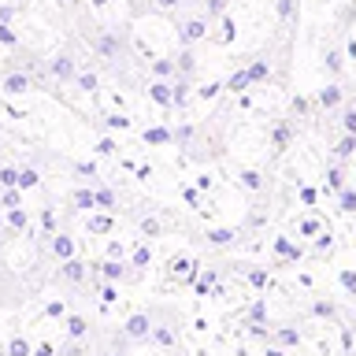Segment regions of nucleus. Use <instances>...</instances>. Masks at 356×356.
<instances>
[{
    "mask_svg": "<svg viewBox=\"0 0 356 356\" xmlns=\"http://www.w3.org/2000/svg\"><path fill=\"white\" fill-rule=\"evenodd\" d=\"M30 89V78L26 74H11L8 82H4V93H26Z\"/></svg>",
    "mask_w": 356,
    "mask_h": 356,
    "instance_id": "f257e3e1",
    "label": "nucleus"
},
{
    "mask_svg": "<svg viewBox=\"0 0 356 356\" xmlns=\"http://www.w3.org/2000/svg\"><path fill=\"white\" fill-rule=\"evenodd\" d=\"M52 249H56V256H63V260H71V252H74V245H71V238H63V234H60V238H56V241H52Z\"/></svg>",
    "mask_w": 356,
    "mask_h": 356,
    "instance_id": "f03ea898",
    "label": "nucleus"
},
{
    "mask_svg": "<svg viewBox=\"0 0 356 356\" xmlns=\"http://www.w3.org/2000/svg\"><path fill=\"white\" fill-rule=\"evenodd\" d=\"M74 204H78V208H93V204H97V193L82 189V193H74Z\"/></svg>",
    "mask_w": 356,
    "mask_h": 356,
    "instance_id": "7ed1b4c3",
    "label": "nucleus"
},
{
    "mask_svg": "<svg viewBox=\"0 0 356 356\" xmlns=\"http://www.w3.org/2000/svg\"><path fill=\"white\" fill-rule=\"evenodd\" d=\"M0 186H19V171H15V167H4V171H0Z\"/></svg>",
    "mask_w": 356,
    "mask_h": 356,
    "instance_id": "20e7f679",
    "label": "nucleus"
},
{
    "mask_svg": "<svg viewBox=\"0 0 356 356\" xmlns=\"http://www.w3.org/2000/svg\"><path fill=\"white\" fill-rule=\"evenodd\" d=\"M8 353H11V356H30V345L22 341V338H15V341L8 345Z\"/></svg>",
    "mask_w": 356,
    "mask_h": 356,
    "instance_id": "39448f33",
    "label": "nucleus"
},
{
    "mask_svg": "<svg viewBox=\"0 0 356 356\" xmlns=\"http://www.w3.org/2000/svg\"><path fill=\"white\" fill-rule=\"evenodd\" d=\"M127 330H130V334H145V330H149V323H145V316H134Z\"/></svg>",
    "mask_w": 356,
    "mask_h": 356,
    "instance_id": "423d86ee",
    "label": "nucleus"
},
{
    "mask_svg": "<svg viewBox=\"0 0 356 356\" xmlns=\"http://www.w3.org/2000/svg\"><path fill=\"white\" fill-rule=\"evenodd\" d=\"M63 275H67V278H82V264L67 260V267H63Z\"/></svg>",
    "mask_w": 356,
    "mask_h": 356,
    "instance_id": "0eeeda50",
    "label": "nucleus"
},
{
    "mask_svg": "<svg viewBox=\"0 0 356 356\" xmlns=\"http://www.w3.org/2000/svg\"><path fill=\"white\" fill-rule=\"evenodd\" d=\"M8 222H11V227H26V216H22L19 208H11V216H8Z\"/></svg>",
    "mask_w": 356,
    "mask_h": 356,
    "instance_id": "6e6552de",
    "label": "nucleus"
},
{
    "mask_svg": "<svg viewBox=\"0 0 356 356\" xmlns=\"http://www.w3.org/2000/svg\"><path fill=\"white\" fill-rule=\"evenodd\" d=\"M19 186H38V171H22L19 175Z\"/></svg>",
    "mask_w": 356,
    "mask_h": 356,
    "instance_id": "1a4fd4ad",
    "label": "nucleus"
},
{
    "mask_svg": "<svg viewBox=\"0 0 356 356\" xmlns=\"http://www.w3.org/2000/svg\"><path fill=\"white\" fill-rule=\"evenodd\" d=\"M52 71L60 74V78H67V74H71V63H67V60H56V63H52Z\"/></svg>",
    "mask_w": 356,
    "mask_h": 356,
    "instance_id": "9d476101",
    "label": "nucleus"
},
{
    "mask_svg": "<svg viewBox=\"0 0 356 356\" xmlns=\"http://www.w3.org/2000/svg\"><path fill=\"white\" fill-rule=\"evenodd\" d=\"M108 227H111V222H108V219H89V230H97V234H104Z\"/></svg>",
    "mask_w": 356,
    "mask_h": 356,
    "instance_id": "9b49d317",
    "label": "nucleus"
},
{
    "mask_svg": "<svg viewBox=\"0 0 356 356\" xmlns=\"http://www.w3.org/2000/svg\"><path fill=\"white\" fill-rule=\"evenodd\" d=\"M19 204V193H4V208H15Z\"/></svg>",
    "mask_w": 356,
    "mask_h": 356,
    "instance_id": "f8f14e48",
    "label": "nucleus"
}]
</instances>
